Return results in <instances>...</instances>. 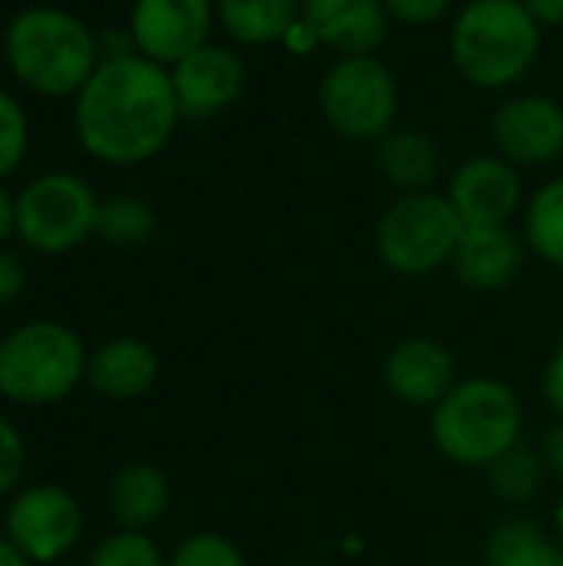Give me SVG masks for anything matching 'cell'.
Returning <instances> with one entry per match:
<instances>
[{
  "label": "cell",
  "mask_w": 563,
  "mask_h": 566,
  "mask_svg": "<svg viewBox=\"0 0 563 566\" xmlns=\"http://www.w3.org/2000/svg\"><path fill=\"white\" fill-rule=\"evenodd\" d=\"M521 438L518 395L498 378L458 381L435 408V444L461 468H491Z\"/></svg>",
  "instance_id": "cell-5"
},
{
  "label": "cell",
  "mask_w": 563,
  "mask_h": 566,
  "mask_svg": "<svg viewBox=\"0 0 563 566\" xmlns=\"http://www.w3.org/2000/svg\"><path fill=\"white\" fill-rule=\"evenodd\" d=\"M83 534V511L76 497L56 484L20 491L3 514V537L33 566L56 564Z\"/></svg>",
  "instance_id": "cell-9"
},
{
  "label": "cell",
  "mask_w": 563,
  "mask_h": 566,
  "mask_svg": "<svg viewBox=\"0 0 563 566\" xmlns=\"http://www.w3.org/2000/svg\"><path fill=\"white\" fill-rule=\"evenodd\" d=\"M169 507V481L153 464H126L110 484V514L119 531H146Z\"/></svg>",
  "instance_id": "cell-20"
},
{
  "label": "cell",
  "mask_w": 563,
  "mask_h": 566,
  "mask_svg": "<svg viewBox=\"0 0 563 566\" xmlns=\"http://www.w3.org/2000/svg\"><path fill=\"white\" fill-rule=\"evenodd\" d=\"M169 566H246V557L219 534H192L176 547Z\"/></svg>",
  "instance_id": "cell-27"
},
{
  "label": "cell",
  "mask_w": 563,
  "mask_h": 566,
  "mask_svg": "<svg viewBox=\"0 0 563 566\" xmlns=\"http://www.w3.org/2000/svg\"><path fill=\"white\" fill-rule=\"evenodd\" d=\"M183 119L169 66L126 53L100 60L93 76L73 96V126L80 146L110 166H136L163 153Z\"/></svg>",
  "instance_id": "cell-1"
},
{
  "label": "cell",
  "mask_w": 563,
  "mask_h": 566,
  "mask_svg": "<svg viewBox=\"0 0 563 566\" xmlns=\"http://www.w3.org/2000/svg\"><path fill=\"white\" fill-rule=\"evenodd\" d=\"M488 474H491V488H494V494H498L501 501H508V504H528V501L538 497L548 468H544L541 454H534V451L514 444L508 454H501V458L488 468Z\"/></svg>",
  "instance_id": "cell-24"
},
{
  "label": "cell",
  "mask_w": 563,
  "mask_h": 566,
  "mask_svg": "<svg viewBox=\"0 0 563 566\" xmlns=\"http://www.w3.org/2000/svg\"><path fill=\"white\" fill-rule=\"evenodd\" d=\"M216 23L212 0H133L129 36L136 53L173 66L209 43Z\"/></svg>",
  "instance_id": "cell-10"
},
{
  "label": "cell",
  "mask_w": 563,
  "mask_h": 566,
  "mask_svg": "<svg viewBox=\"0 0 563 566\" xmlns=\"http://www.w3.org/2000/svg\"><path fill=\"white\" fill-rule=\"evenodd\" d=\"M557 527H561V541H563V501H561V507H557Z\"/></svg>",
  "instance_id": "cell-36"
},
{
  "label": "cell",
  "mask_w": 563,
  "mask_h": 566,
  "mask_svg": "<svg viewBox=\"0 0 563 566\" xmlns=\"http://www.w3.org/2000/svg\"><path fill=\"white\" fill-rule=\"evenodd\" d=\"M13 76L40 96H76L100 66V36L70 10L27 7L3 30Z\"/></svg>",
  "instance_id": "cell-2"
},
{
  "label": "cell",
  "mask_w": 563,
  "mask_h": 566,
  "mask_svg": "<svg viewBox=\"0 0 563 566\" xmlns=\"http://www.w3.org/2000/svg\"><path fill=\"white\" fill-rule=\"evenodd\" d=\"M216 20L239 46H272L302 23V0H216Z\"/></svg>",
  "instance_id": "cell-19"
},
{
  "label": "cell",
  "mask_w": 563,
  "mask_h": 566,
  "mask_svg": "<svg viewBox=\"0 0 563 566\" xmlns=\"http://www.w3.org/2000/svg\"><path fill=\"white\" fill-rule=\"evenodd\" d=\"M541 461H544L548 474H554V478L563 481V424L548 431V438L541 444Z\"/></svg>",
  "instance_id": "cell-32"
},
{
  "label": "cell",
  "mask_w": 563,
  "mask_h": 566,
  "mask_svg": "<svg viewBox=\"0 0 563 566\" xmlns=\"http://www.w3.org/2000/svg\"><path fill=\"white\" fill-rule=\"evenodd\" d=\"M524 239L551 265L563 269V176L544 182L524 206Z\"/></svg>",
  "instance_id": "cell-22"
},
{
  "label": "cell",
  "mask_w": 563,
  "mask_h": 566,
  "mask_svg": "<svg viewBox=\"0 0 563 566\" xmlns=\"http://www.w3.org/2000/svg\"><path fill=\"white\" fill-rule=\"evenodd\" d=\"M375 163L382 176L402 192H421L438 182L445 159L428 133L411 126H395L375 143Z\"/></svg>",
  "instance_id": "cell-18"
},
{
  "label": "cell",
  "mask_w": 563,
  "mask_h": 566,
  "mask_svg": "<svg viewBox=\"0 0 563 566\" xmlns=\"http://www.w3.org/2000/svg\"><path fill=\"white\" fill-rule=\"evenodd\" d=\"M86 566H169L159 547L139 531H116L96 544Z\"/></svg>",
  "instance_id": "cell-25"
},
{
  "label": "cell",
  "mask_w": 563,
  "mask_h": 566,
  "mask_svg": "<svg viewBox=\"0 0 563 566\" xmlns=\"http://www.w3.org/2000/svg\"><path fill=\"white\" fill-rule=\"evenodd\" d=\"M83 338L53 318H33L0 338V395L13 405H56L86 381Z\"/></svg>",
  "instance_id": "cell-4"
},
{
  "label": "cell",
  "mask_w": 563,
  "mask_h": 566,
  "mask_svg": "<svg viewBox=\"0 0 563 566\" xmlns=\"http://www.w3.org/2000/svg\"><path fill=\"white\" fill-rule=\"evenodd\" d=\"M23 285H27L23 262H20L10 249L0 245V308L10 305V302L23 292Z\"/></svg>",
  "instance_id": "cell-30"
},
{
  "label": "cell",
  "mask_w": 563,
  "mask_h": 566,
  "mask_svg": "<svg viewBox=\"0 0 563 566\" xmlns=\"http://www.w3.org/2000/svg\"><path fill=\"white\" fill-rule=\"evenodd\" d=\"M27 143H30L27 113L7 90H0V179H7L23 163Z\"/></svg>",
  "instance_id": "cell-26"
},
{
  "label": "cell",
  "mask_w": 563,
  "mask_h": 566,
  "mask_svg": "<svg viewBox=\"0 0 563 566\" xmlns=\"http://www.w3.org/2000/svg\"><path fill=\"white\" fill-rule=\"evenodd\" d=\"M23 461H27V448L20 431L7 418H0V497L10 494L23 478Z\"/></svg>",
  "instance_id": "cell-28"
},
{
  "label": "cell",
  "mask_w": 563,
  "mask_h": 566,
  "mask_svg": "<svg viewBox=\"0 0 563 566\" xmlns=\"http://www.w3.org/2000/svg\"><path fill=\"white\" fill-rule=\"evenodd\" d=\"M448 199L465 226H508L524 202V182L514 163L498 153H481L455 169Z\"/></svg>",
  "instance_id": "cell-13"
},
{
  "label": "cell",
  "mask_w": 563,
  "mask_h": 566,
  "mask_svg": "<svg viewBox=\"0 0 563 566\" xmlns=\"http://www.w3.org/2000/svg\"><path fill=\"white\" fill-rule=\"evenodd\" d=\"M392 23H402V27H428V23H438L448 10H451V0H382Z\"/></svg>",
  "instance_id": "cell-29"
},
{
  "label": "cell",
  "mask_w": 563,
  "mask_h": 566,
  "mask_svg": "<svg viewBox=\"0 0 563 566\" xmlns=\"http://www.w3.org/2000/svg\"><path fill=\"white\" fill-rule=\"evenodd\" d=\"M455 358L441 342L431 338H408L392 348L385 361V385L388 391L415 408L441 405L455 388Z\"/></svg>",
  "instance_id": "cell-15"
},
{
  "label": "cell",
  "mask_w": 563,
  "mask_h": 566,
  "mask_svg": "<svg viewBox=\"0 0 563 566\" xmlns=\"http://www.w3.org/2000/svg\"><path fill=\"white\" fill-rule=\"evenodd\" d=\"M494 153L521 166H548L563 153V106L548 93H521L491 119Z\"/></svg>",
  "instance_id": "cell-11"
},
{
  "label": "cell",
  "mask_w": 563,
  "mask_h": 566,
  "mask_svg": "<svg viewBox=\"0 0 563 566\" xmlns=\"http://www.w3.org/2000/svg\"><path fill=\"white\" fill-rule=\"evenodd\" d=\"M302 23L315 43L338 56L375 53L392 30L382 0H302Z\"/></svg>",
  "instance_id": "cell-14"
},
{
  "label": "cell",
  "mask_w": 563,
  "mask_h": 566,
  "mask_svg": "<svg viewBox=\"0 0 563 566\" xmlns=\"http://www.w3.org/2000/svg\"><path fill=\"white\" fill-rule=\"evenodd\" d=\"M17 232V199L10 196V189L0 182V245Z\"/></svg>",
  "instance_id": "cell-34"
},
{
  "label": "cell",
  "mask_w": 563,
  "mask_h": 566,
  "mask_svg": "<svg viewBox=\"0 0 563 566\" xmlns=\"http://www.w3.org/2000/svg\"><path fill=\"white\" fill-rule=\"evenodd\" d=\"M465 229L448 192H402L378 219L375 249L392 272L415 279L451 262Z\"/></svg>",
  "instance_id": "cell-6"
},
{
  "label": "cell",
  "mask_w": 563,
  "mask_h": 566,
  "mask_svg": "<svg viewBox=\"0 0 563 566\" xmlns=\"http://www.w3.org/2000/svg\"><path fill=\"white\" fill-rule=\"evenodd\" d=\"M183 119H209L229 109L246 90V60L219 43H206L169 66Z\"/></svg>",
  "instance_id": "cell-12"
},
{
  "label": "cell",
  "mask_w": 563,
  "mask_h": 566,
  "mask_svg": "<svg viewBox=\"0 0 563 566\" xmlns=\"http://www.w3.org/2000/svg\"><path fill=\"white\" fill-rule=\"evenodd\" d=\"M451 265L461 285L498 292L518 279L524 265V242L511 226H468Z\"/></svg>",
  "instance_id": "cell-16"
},
{
  "label": "cell",
  "mask_w": 563,
  "mask_h": 566,
  "mask_svg": "<svg viewBox=\"0 0 563 566\" xmlns=\"http://www.w3.org/2000/svg\"><path fill=\"white\" fill-rule=\"evenodd\" d=\"M156 209L139 196H110L100 202L96 212V235H103L110 245L136 249L146 245L156 235Z\"/></svg>",
  "instance_id": "cell-23"
},
{
  "label": "cell",
  "mask_w": 563,
  "mask_h": 566,
  "mask_svg": "<svg viewBox=\"0 0 563 566\" xmlns=\"http://www.w3.org/2000/svg\"><path fill=\"white\" fill-rule=\"evenodd\" d=\"M544 395H548L551 408L563 415V345L554 352V358L544 371Z\"/></svg>",
  "instance_id": "cell-31"
},
{
  "label": "cell",
  "mask_w": 563,
  "mask_h": 566,
  "mask_svg": "<svg viewBox=\"0 0 563 566\" xmlns=\"http://www.w3.org/2000/svg\"><path fill=\"white\" fill-rule=\"evenodd\" d=\"M100 199L73 172H43L17 196V235L43 255H63L96 232Z\"/></svg>",
  "instance_id": "cell-8"
},
{
  "label": "cell",
  "mask_w": 563,
  "mask_h": 566,
  "mask_svg": "<svg viewBox=\"0 0 563 566\" xmlns=\"http://www.w3.org/2000/svg\"><path fill=\"white\" fill-rule=\"evenodd\" d=\"M0 566H33L3 534H0Z\"/></svg>",
  "instance_id": "cell-35"
},
{
  "label": "cell",
  "mask_w": 563,
  "mask_h": 566,
  "mask_svg": "<svg viewBox=\"0 0 563 566\" xmlns=\"http://www.w3.org/2000/svg\"><path fill=\"white\" fill-rule=\"evenodd\" d=\"M524 7L544 30L563 27V0H524Z\"/></svg>",
  "instance_id": "cell-33"
},
{
  "label": "cell",
  "mask_w": 563,
  "mask_h": 566,
  "mask_svg": "<svg viewBox=\"0 0 563 566\" xmlns=\"http://www.w3.org/2000/svg\"><path fill=\"white\" fill-rule=\"evenodd\" d=\"M488 566H563V544L541 524L514 517L491 534Z\"/></svg>",
  "instance_id": "cell-21"
},
{
  "label": "cell",
  "mask_w": 563,
  "mask_h": 566,
  "mask_svg": "<svg viewBox=\"0 0 563 566\" xmlns=\"http://www.w3.org/2000/svg\"><path fill=\"white\" fill-rule=\"evenodd\" d=\"M398 80L378 53L338 56L319 83V109L329 129L352 143H378L398 119Z\"/></svg>",
  "instance_id": "cell-7"
},
{
  "label": "cell",
  "mask_w": 563,
  "mask_h": 566,
  "mask_svg": "<svg viewBox=\"0 0 563 566\" xmlns=\"http://www.w3.org/2000/svg\"><path fill=\"white\" fill-rule=\"evenodd\" d=\"M541 33L524 0H468L451 23L455 70L478 90H508L538 63Z\"/></svg>",
  "instance_id": "cell-3"
},
{
  "label": "cell",
  "mask_w": 563,
  "mask_h": 566,
  "mask_svg": "<svg viewBox=\"0 0 563 566\" xmlns=\"http://www.w3.org/2000/svg\"><path fill=\"white\" fill-rule=\"evenodd\" d=\"M159 375V358L143 338H110L100 345L90 361H86V381L93 391L113 398V401H129L139 398L153 388Z\"/></svg>",
  "instance_id": "cell-17"
}]
</instances>
